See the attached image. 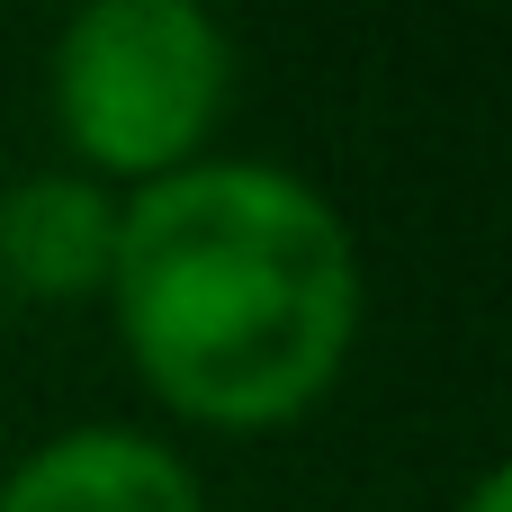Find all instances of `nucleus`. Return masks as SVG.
<instances>
[{
	"label": "nucleus",
	"instance_id": "nucleus-1",
	"mask_svg": "<svg viewBox=\"0 0 512 512\" xmlns=\"http://www.w3.org/2000/svg\"><path fill=\"white\" fill-rule=\"evenodd\" d=\"M108 324L135 387L198 432L261 441L306 423L369 324L351 216L288 162L207 153L117 207Z\"/></svg>",
	"mask_w": 512,
	"mask_h": 512
},
{
	"label": "nucleus",
	"instance_id": "nucleus-2",
	"mask_svg": "<svg viewBox=\"0 0 512 512\" xmlns=\"http://www.w3.org/2000/svg\"><path fill=\"white\" fill-rule=\"evenodd\" d=\"M45 108L81 180L153 189L216 153L234 108V36L198 0H90L54 27Z\"/></svg>",
	"mask_w": 512,
	"mask_h": 512
},
{
	"label": "nucleus",
	"instance_id": "nucleus-3",
	"mask_svg": "<svg viewBox=\"0 0 512 512\" xmlns=\"http://www.w3.org/2000/svg\"><path fill=\"white\" fill-rule=\"evenodd\" d=\"M0 512H207V486L162 432L81 423L0 477Z\"/></svg>",
	"mask_w": 512,
	"mask_h": 512
},
{
	"label": "nucleus",
	"instance_id": "nucleus-4",
	"mask_svg": "<svg viewBox=\"0 0 512 512\" xmlns=\"http://www.w3.org/2000/svg\"><path fill=\"white\" fill-rule=\"evenodd\" d=\"M117 189L81 180V171H36L18 189H0V279L36 306H81L108 297L117 270Z\"/></svg>",
	"mask_w": 512,
	"mask_h": 512
},
{
	"label": "nucleus",
	"instance_id": "nucleus-5",
	"mask_svg": "<svg viewBox=\"0 0 512 512\" xmlns=\"http://www.w3.org/2000/svg\"><path fill=\"white\" fill-rule=\"evenodd\" d=\"M450 512H512V468H477L468 495H459Z\"/></svg>",
	"mask_w": 512,
	"mask_h": 512
}]
</instances>
